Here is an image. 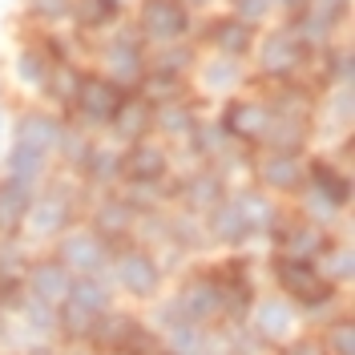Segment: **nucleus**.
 Instances as JSON below:
<instances>
[{"instance_id":"0eeeda50","label":"nucleus","mask_w":355,"mask_h":355,"mask_svg":"<svg viewBox=\"0 0 355 355\" xmlns=\"http://www.w3.org/2000/svg\"><path fill=\"white\" fill-rule=\"evenodd\" d=\"M146 121H150L146 101H117V110H113V125H117L121 137H137V133L146 130Z\"/></svg>"},{"instance_id":"9b49d317","label":"nucleus","mask_w":355,"mask_h":355,"mask_svg":"<svg viewBox=\"0 0 355 355\" xmlns=\"http://www.w3.org/2000/svg\"><path fill=\"white\" fill-rule=\"evenodd\" d=\"M73 12H77V21H81V24L101 28L105 21L117 17V0H77V4H73Z\"/></svg>"},{"instance_id":"393cba45","label":"nucleus","mask_w":355,"mask_h":355,"mask_svg":"<svg viewBox=\"0 0 355 355\" xmlns=\"http://www.w3.org/2000/svg\"><path fill=\"white\" fill-rule=\"evenodd\" d=\"M291 355H319V347H311V343H303V347H295Z\"/></svg>"},{"instance_id":"4be33fe9","label":"nucleus","mask_w":355,"mask_h":355,"mask_svg":"<svg viewBox=\"0 0 355 355\" xmlns=\"http://www.w3.org/2000/svg\"><path fill=\"white\" fill-rule=\"evenodd\" d=\"M263 319H270V323H275V327H270V335H279V331L291 323V315H287V307H283V303H266V307H263Z\"/></svg>"},{"instance_id":"6ab92c4d","label":"nucleus","mask_w":355,"mask_h":355,"mask_svg":"<svg viewBox=\"0 0 355 355\" xmlns=\"http://www.w3.org/2000/svg\"><path fill=\"white\" fill-rule=\"evenodd\" d=\"M130 170L137 178H157L162 174V154H157V150H141V154L130 157Z\"/></svg>"},{"instance_id":"412c9836","label":"nucleus","mask_w":355,"mask_h":355,"mask_svg":"<svg viewBox=\"0 0 355 355\" xmlns=\"http://www.w3.org/2000/svg\"><path fill=\"white\" fill-rule=\"evenodd\" d=\"M234 8H239V21L250 24V21H259L266 8H270V0H234Z\"/></svg>"},{"instance_id":"423d86ee","label":"nucleus","mask_w":355,"mask_h":355,"mask_svg":"<svg viewBox=\"0 0 355 355\" xmlns=\"http://www.w3.org/2000/svg\"><path fill=\"white\" fill-rule=\"evenodd\" d=\"M121 279H125V287L137 291V295H150L157 287V270L150 259H141V254H130L125 263H121Z\"/></svg>"},{"instance_id":"4468645a","label":"nucleus","mask_w":355,"mask_h":355,"mask_svg":"<svg viewBox=\"0 0 355 355\" xmlns=\"http://www.w3.org/2000/svg\"><path fill=\"white\" fill-rule=\"evenodd\" d=\"M41 166H44L41 150H28V146H17V150H12V174H17V186L33 182V178L41 174Z\"/></svg>"},{"instance_id":"dca6fc26","label":"nucleus","mask_w":355,"mask_h":355,"mask_svg":"<svg viewBox=\"0 0 355 355\" xmlns=\"http://www.w3.org/2000/svg\"><path fill=\"white\" fill-rule=\"evenodd\" d=\"M73 303H77V307H85V311H93V315H97V311L105 307V303H110V295H105V291L97 287V283H89V279H81V283H73Z\"/></svg>"},{"instance_id":"20e7f679","label":"nucleus","mask_w":355,"mask_h":355,"mask_svg":"<svg viewBox=\"0 0 355 355\" xmlns=\"http://www.w3.org/2000/svg\"><path fill=\"white\" fill-rule=\"evenodd\" d=\"M226 121H230V133H239V137H259V133H266V125H270L266 105H259V101H239Z\"/></svg>"},{"instance_id":"39448f33","label":"nucleus","mask_w":355,"mask_h":355,"mask_svg":"<svg viewBox=\"0 0 355 355\" xmlns=\"http://www.w3.org/2000/svg\"><path fill=\"white\" fill-rule=\"evenodd\" d=\"M105 61H110L113 77H141V53H137V41H113L110 53H105Z\"/></svg>"},{"instance_id":"9d476101","label":"nucleus","mask_w":355,"mask_h":355,"mask_svg":"<svg viewBox=\"0 0 355 355\" xmlns=\"http://www.w3.org/2000/svg\"><path fill=\"white\" fill-rule=\"evenodd\" d=\"M53 137H57V121L37 117V113L21 121V146H28V150H44V146H53Z\"/></svg>"},{"instance_id":"f8f14e48","label":"nucleus","mask_w":355,"mask_h":355,"mask_svg":"<svg viewBox=\"0 0 355 355\" xmlns=\"http://www.w3.org/2000/svg\"><path fill=\"white\" fill-rule=\"evenodd\" d=\"M65 259H69V266H81V270H97L101 266V246H97V239H73L69 243V250H65Z\"/></svg>"},{"instance_id":"ddd939ff","label":"nucleus","mask_w":355,"mask_h":355,"mask_svg":"<svg viewBox=\"0 0 355 355\" xmlns=\"http://www.w3.org/2000/svg\"><path fill=\"white\" fill-rule=\"evenodd\" d=\"M214 230H218L222 239H243L246 230H250V222H246V214L234 202H226L218 214H214Z\"/></svg>"},{"instance_id":"a211bd4d","label":"nucleus","mask_w":355,"mask_h":355,"mask_svg":"<svg viewBox=\"0 0 355 355\" xmlns=\"http://www.w3.org/2000/svg\"><path fill=\"white\" fill-rule=\"evenodd\" d=\"M230 81H239V61H234V57H222V61H214V65H210V73H206V85L222 89V85H230Z\"/></svg>"},{"instance_id":"5701e85b","label":"nucleus","mask_w":355,"mask_h":355,"mask_svg":"<svg viewBox=\"0 0 355 355\" xmlns=\"http://www.w3.org/2000/svg\"><path fill=\"white\" fill-rule=\"evenodd\" d=\"M73 0H37V12H44V17H61Z\"/></svg>"},{"instance_id":"aec40b11","label":"nucleus","mask_w":355,"mask_h":355,"mask_svg":"<svg viewBox=\"0 0 355 355\" xmlns=\"http://www.w3.org/2000/svg\"><path fill=\"white\" fill-rule=\"evenodd\" d=\"M21 69H24V81H49V65H44V57H37V53H24L21 57Z\"/></svg>"},{"instance_id":"2eb2a0df","label":"nucleus","mask_w":355,"mask_h":355,"mask_svg":"<svg viewBox=\"0 0 355 355\" xmlns=\"http://www.w3.org/2000/svg\"><path fill=\"white\" fill-rule=\"evenodd\" d=\"M283 283H287V291H295V295H303V299H315V295H319V279H315V275H311L307 266H299V270H295V266H283Z\"/></svg>"},{"instance_id":"b1692460","label":"nucleus","mask_w":355,"mask_h":355,"mask_svg":"<svg viewBox=\"0 0 355 355\" xmlns=\"http://www.w3.org/2000/svg\"><path fill=\"white\" fill-rule=\"evenodd\" d=\"M335 352L352 355V327H339V335H335Z\"/></svg>"},{"instance_id":"1a4fd4ad","label":"nucleus","mask_w":355,"mask_h":355,"mask_svg":"<svg viewBox=\"0 0 355 355\" xmlns=\"http://www.w3.org/2000/svg\"><path fill=\"white\" fill-rule=\"evenodd\" d=\"M28 210V198H24V186H0V230H12L17 222L24 218Z\"/></svg>"},{"instance_id":"f257e3e1","label":"nucleus","mask_w":355,"mask_h":355,"mask_svg":"<svg viewBox=\"0 0 355 355\" xmlns=\"http://www.w3.org/2000/svg\"><path fill=\"white\" fill-rule=\"evenodd\" d=\"M141 33L154 41H178L186 33V8L182 0H146L141 8Z\"/></svg>"},{"instance_id":"7ed1b4c3","label":"nucleus","mask_w":355,"mask_h":355,"mask_svg":"<svg viewBox=\"0 0 355 355\" xmlns=\"http://www.w3.org/2000/svg\"><path fill=\"white\" fill-rule=\"evenodd\" d=\"M299 53H303L299 37L275 33V37H266V44H263V65L270 69V73H287V69L299 65Z\"/></svg>"},{"instance_id":"f3484780","label":"nucleus","mask_w":355,"mask_h":355,"mask_svg":"<svg viewBox=\"0 0 355 355\" xmlns=\"http://www.w3.org/2000/svg\"><path fill=\"white\" fill-rule=\"evenodd\" d=\"M263 178L270 186H295V178H299V166H295V157H275L270 166H263Z\"/></svg>"},{"instance_id":"f03ea898","label":"nucleus","mask_w":355,"mask_h":355,"mask_svg":"<svg viewBox=\"0 0 355 355\" xmlns=\"http://www.w3.org/2000/svg\"><path fill=\"white\" fill-rule=\"evenodd\" d=\"M77 105H81L89 117H113V110H117V85L105 81V77L77 81Z\"/></svg>"},{"instance_id":"6e6552de","label":"nucleus","mask_w":355,"mask_h":355,"mask_svg":"<svg viewBox=\"0 0 355 355\" xmlns=\"http://www.w3.org/2000/svg\"><path fill=\"white\" fill-rule=\"evenodd\" d=\"M214 44H218L226 57H234V53H246V44H250V24H243V21H222V24H214Z\"/></svg>"}]
</instances>
